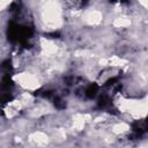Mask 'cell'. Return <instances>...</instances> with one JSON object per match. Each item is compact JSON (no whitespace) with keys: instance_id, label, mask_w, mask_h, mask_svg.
<instances>
[{"instance_id":"cell-1","label":"cell","mask_w":148,"mask_h":148,"mask_svg":"<svg viewBox=\"0 0 148 148\" xmlns=\"http://www.w3.org/2000/svg\"><path fill=\"white\" fill-rule=\"evenodd\" d=\"M87 1L88 0H65V3L68 8L73 9V10H79L84 7Z\"/></svg>"}]
</instances>
